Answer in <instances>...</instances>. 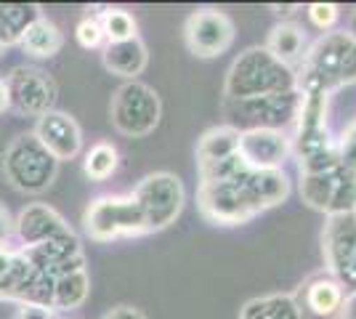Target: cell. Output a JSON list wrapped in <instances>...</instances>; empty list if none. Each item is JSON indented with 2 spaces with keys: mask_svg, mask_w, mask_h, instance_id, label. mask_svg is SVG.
Wrapping results in <instances>:
<instances>
[{
  "mask_svg": "<svg viewBox=\"0 0 356 319\" xmlns=\"http://www.w3.org/2000/svg\"><path fill=\"white\" fill-rule=\"evenodd\" d=\"M356 83V40L348 32H327L309 51L298 69L300 93H335Z\"/></svg>",
  "mask_w": 356,
  "mask_h": 319,
  "instance_id": "2",
  "label": "cell"
},
{
  "mask_svg": "<svg viewBox=\"0 0 356 319\" xmlns=\"http://www.w3.org/2000/svg\"><path fill=\"white\" fill-rule=\"evenodd\" d=\"M22 253L27 256V261L35 269L51 274V277H61V274L86 269L83 245H80V237L74 234L72 229L59 234V237H54V240H48V243H40L35 245V247H24Z\"/></svg>",
  "mask_w": 356,
  "mask_h": 319,
  "instance_id": "14",
  "label": "cell"
},
{
  "mask_svg": "<svg viewBox=\"0 0 356 319\" xmlns=\"http://www.w3.org/2000/svg\"><path fill=\"white\" fill-rule=\"evenodd\" d=\"M14 234V218L6 205H0V247L8 243V237Z\"/></svg>",
  "mask_w": 356,
  "mask_h": 319,
  "instance_id": "33",
  "label": "cell"
},
{
  "mask_svg": "<svg viewBox=\"0 0 356 319\" xmlns=\"http://www.w3.org/2000/svg\"><path fill=\"white\" fill-rule=\"evenodd\" d=\"M19 46L24 48L27 54H32V56L51 59V56H56V54L61 51V46H64V38H61L59 27H56L54 22H48L45 16H40V19L32 24L30 30L22 35Z\"/></svg>",
  "mask_w": 356,
  "mask_h": 319,
  "instance_id": "23",
  "label": "cell"
},
{
  "mask_svg": "<svg viewBox=\"0 0 356 319\" xmlns=\"http://www.w3.org/2000/svg\"><path fill=\"white\" fill-rule=\"evenodd\" d=\"M3 51H6V48H3V43H0V56H3Z\"/></svg>",
  "mask_w": 356,
  "mask_h": 319,
  "instance_id": "39",
  "label": "cell"
},
{
  "mask_svg": "<svg viewBox=\"0 0 356 319\" xmlns=\"http://www.w3.org/2000/svg\"><path fill=\"white\" fill-rule=\"evenodd\" d=\"M300 91L280 93V96H261V99H245V101H223L226 125L234 131H282L293 128L300 112Z\"/></svg>",
  "mask_w": 356,
  "mask_h": 319,
  "instance_id": "5",
  "label": "cell"
},
{
  "mask_svg": "<svg viewBox=\"0 0 356 319\" xmlns=\"http://www.w3.org/2000/svg\"><path fill=\"white\" fill-rule=\"evenodd\" d=\"M40 6L35 3H0V43L3 48L19 46L22 35L40 19Z\"/></svg>",
  "mask_w": 356,
  "mask_h": 319,
  "instance_id": "21",
  "label": "cell"
},
{
  "mask_svg": "<svg viewBox=\"0 0 356 319\" xmlns=\"http://www.w3.org/2000/svg\"><path fill=\"white\" fill-rule=\"evenodd\" d=\"M131 197L141 208L147 231H160V229L170 227L181 215L184 202H186V192H184V183L176 173L160 170V173H149L147 179L136 183Z\"/></svg>",
  "mask_w": 356,
  "mask_h": 319,
  "instance_id": "8",
  "label": "cell"
},
{
  "mask_svg": "<svg viewBox=\"0 0 356 319\" xmlns=\"http://www.w3.org/2000/svg\"><path fill=\"white\" fill-rule=\"evenodd\" d=\"M338 157L346 167L356 170V122L343 133V138H338Z\"/></svg>",
  "mask_w": 356,
  "mask_h": 319,
  "instance_id": "30",
  "label": "cell"
},
{
  "mask_svg": "<svg viewBox=\"0 0 356 319\" xmlns=\"http://www.w3.org/2000/svg\"><path fill=\"white\" fill-rule=\"evenodd\" d=\"M348 35H351V38L356 40V11L351 14V22H348Z\"/></svg>",
  "mask_w": 356,
  "mask_h": 319,
  "instance_id": "38",
  "label": "cell"
},
{
  "mask_svg": "<svg viewBox=\"0 0 356 319\" xmlns=\"http://www.w3.org/2000/svg\"><path fill=\"white\" fill-rule=\"evenodd\" d=\"M239 319H300L293 295H261L245 304Z\"/></svg>",
  "mask_w": 356,
  "mask_h": 319,
  "instance_id": "25",
  "label": "cell"
},
{
  "mask_svg": "<svg viewBox=\"0 0 356 319\" xmlns=\"http://www.w3.org/2000/svg\"><path fill=\"white\" fill-rule=\"evenodd\" d=\"M147 46L141 38H131V40H122V43H106L102 48V61L104 67L118 77H128V80H136V77L144 72L147 67Z\"/></svg>",
  "mask_w": 356,
  "mask_h": 319,
  "instance_id": "19",
  "label": "cell"
},
{
  "mask_svg": "<svg viewBox=\"0 0 356 319\" xmlns=\"http://www.w3.org/2000/svg\"><path fill=\"white\" fill-rule=\"evenodd\" d=\"M3 173L14 189L40 195L56 179L59 160L35 138V133H22L3 152Z\"/></svg>",
  "mask_w": 356,
  "mask_h": 319,
  "instance_id": "4",
  "label": "cell"
},
{
  "mask_svg": "<svg viewBox=\"0 0 356 319\" xmlns=\"http://www.w3.org/2000/svg\"><path fill=\"white\" fill-rule=\"evenodd\" d=\"M160 115H163V104H160L157 91L138 80H128L125 85H120L109 104L112 125L122 136L131 138L149 136L157 128Z\"/></svg>",
  "mask_w": 356,
  "mask_h": 319,
  "instance_id": "6",
  "label": "cell"
},
{
  "mask_svg": "<svg viewBox=\"0 0 356 319\" xmlns=\"http://www.w3.org/2000/svg\"><path fill=\"white\" fill-rule=\"evenodd\" d=\"M90 293V277L86 269L61 274L54 285V311H72L86 304Z\"/></svg>",
  "mask_w": 356,
  "mask_h": 319,
  "instance_id": "24",
  "label": "cell"
},
{
  "mask_svg": "<svg viewBox=\"0 0 356 319\" xmlns=\"http://www.w3.org/2000/svg\"><path fill=\"white\" fill-rule=\"evenodd\" d=\"M274 11H277L280 16H284V19H287V16H290L293 11H296V6H274Z\"/></svg>",
  "mask_w": 356,
  "mask_h": 319,
  "instance_id": "37",
  "label": "cell"
},
{
  "mask_svg": "<svg viewBox=\"0 0 356 319\" xmlns=\"http://www.w3.org/2000/svg\"><path fill=\"white\" fill-rule=\"evenodd\" d=\"M237 154L250 170H282L293 154V141L282 131H245L239 133Z\"/></svg>",
  "mask_w": 356,
  "mask_h": 319,
  "instance_id": "13",
  "label": "cell"
},
{
  "mask_svg": "<svg viewBox=\"0 0 356 319\" xmlns=\"http://www.w3.org/2000/svg\"><path fill=\"white\" fill-rule=\"evenodd\" d=\"M32 133L59 163L61 160H74L83 149L80 125L67 112H56V109L45 112L43 117H38V125Z\"/></svg>",
  "mask_w": 356,
  "mask_h": 319,
  "instance_id": "15",
  "label": "cell"
},
{
  "mask_svg": "<svg viewBox=\"0 0 356 319\" xmlns=\"http://www.w3.org/2000/svg\"><path fill=\"white\" fill-rule=\"evenodd\" d=\"M35 279H38V269L22 250L0 247V301L27 304Z\"/></svg>",
  "mask_w": 356,
  "mask_h": 319,
  "instance_id": "18",
  "label": "cell"
},
{
  "mask_svg": "<svg viewBox=\"0 0 356 319\" xmlns=\"http://www.w3.org/2000/svg\"><path fill=\"white\" fill-rule=\"evenodd\" d=\"M120 165V154L112 144H96L88 154H86V163H83V170L90 181H106Z\"/></svg>",
  "mask_w": 356,
  "mask_h": 319,
  "instance_id": "27",
  "label": "cell"
},
{
  "mask_svg": "<svg viewBox=\"0 0 356 319\" xmlns=\"http://www.w3.org/2000/svg\"><path fill=\"white\" fill-rule=\"evenodd\" d=\"M102 319H147L138 309H134V306H115L112 311H106Z\"/></svg>",
  "mask_w": 356,
  "mask_h": 319,
  "instance_id": "34",
  "label": "cell"
},
{
  "mask_svg": "<svg viewBox=\"0 0 356 319\" xmlns=\"http://www.w3.org/2000/svg\"><path fill=\"white\" fill-rule=\"evenodd\" d=\"M338 319H356V293H348V295H346Z\"/></svg>",
  "mask_w": 356,
  "mask_h": 319,
  "instance_id": "35",
  "label": "cell"
},
{
  "mask_svg": "<svg viewBox=\"0 0 356 319\" xmlns=\"http://www.w3.org/2000/svg\"><path fill=\"white\" fill-rule=\"evenodd\" d=\"M356 250V211L327 215L325 231H322V253L330 274L343 272V266L351 261Z\"/></svg>",
  "mask_w": 356,
  "mask_h": 319,
  "instance_id": "16",
  "label": "cell"
},
{
  "mask_svg": "<svg viewBox=\"0 0 356 319\" xmlns=\"http://www.w3.org/2000/svg\"><path fill=\"white\" fill-rule=\"evenodd\" d=\"M16 319H54V311H51V309H43V306L22 304L19 311H16Z\"/></svg>",
  "mask_w": 356,
  "mask_h": 319,
  "instance_id": "32",
  "label": "cell"
},
{
  "mask_svg": "<svg viewBox=\"0 0 356 319\" xmlns=\"http://www.w3.org/2000/svg\"><path fill=\"white\" fill-rule=\"evenodd\" d=\"M290 195V179L284 170H250L245 165L221 181H200L197 205L210 224L237 227L258 213L277 208Z\"/></svg>",
  "mask_w": 356,
  "mask_h": 319,
  "instance_id": "1",
  "label": "cell"
},
{
  "mask_svg": "<svg viewBox=\"0 0 356 319\" xmlns=\"http://www.w3.org/2000/svg\"><path fill=\"white\" fill-rule=\"evenodd\" d=\"M3 83L8 93V109H14L16 115L43 117L59 99L56 80L40 67H16Z\"/></svg>",
  "mask_w": 356,
  "mask_h": 319,
  "instance_id": "10",
  "label": "cell"
},
{
  "mask_svg": "<svg viewBox=\"0 0 356 319\" xmlns=\"http://www.w3.org/2000/svg\"><path fill=\"white\" fill-rule=\"evenodd\" d=\"M300 197L325 215L356 211V170L335 163L319 173H300Z\"/></svg>",
  "mask_w": 356,
  "mask_h": 319,
  "instance_id": "7",
  "label": "cell"
},
{
  "mask_svg": "<svg viewBox=\"0 0 356 319\" xmlns=\"http://www.w3.org/2000/svg\"><path fill=\"white\" fill-rule=\"evenodd\" d=\"M8 109V93H6V83L0 80V115Z\"/></svg>",
  "mask_w": 356,
  "mask_h": 319,
  "instance_id": "36",
  "label": "cell"
},
{
  "mask_svg": "<svg viewBox=\"0 0 356 319\" xmlns=\"http://www.w3.org/2000/svg\"><path fill=\"white\" fill-rule=\"evenodd\" d=\"M239 147V131H234L232 125H216L210 128L205 136L197 144V167L216 165L221 160H229L237 154Z\"/></svg>",
  "mask_w": 356,
  "mask_h": 319,
  "instance_id": "22",
  "label": "cell"
},
{
  "mask_svg": "<svg viewBox=\"0 0 356 319\" xmlns=\"http://www.w3.org/2000/svg\"><path fill=\"white\" fill-rule=\"evenodd\" d=\"M298 91V72L287 64L274 59L264 46H252L242 51L229 67L223 101H245L261 96H280Z\"/></svg>",
  "mask_w": 356,
  "mask_h": 319,
  "instance_id": "3",
  "label": "cell"
},
{
  "mask_svg": "<svg viewBox=\"0 0 356 319\" xmlns=\"http://www.w3.org/2000/svg\"><path fill=\"white\" fill-rule=\"evenodd\" d=\"M99 22H102V32H104L106 43H122V40L138 38L134 14L125 11V8H102Z\"/></svg>",
  "mask_w": 356,
  "mask_h": 319,
  "instance_id": "26",
  "label": "cell"
},
{
  "mask_svg": "<svg viewBox=\"0 0 356 319\" xmlns=\"http://www.w3.org/2000/svg\"><path fill=\"white\" fill-rule=\"evenodd\" d=\"M74 38L77 43L86 48V51H93V48H104V32H102V22H99V14H86L80 22H77V30H74Z\"/></svg>",
  "mask_w": 356,
  "mask_h": 319,
  "instance_id": "28",
  "label": "cell"
},
{
  "mask_svg": "<svg viewBox=\"0 0 356 319\" xmlns=\"http://www.w3.org/2000/svg\"><path fill=\"white\" fill-rule=\"evenodd\" d=\"M264 48L274 59H280L282 64H287L290 69L298 72L303 59H306V51H309L306 48V32H303V27H298L296 22H282L268 32V40Z\"/></svg>",
  "mask_w": 356,
  "mask_h": 319,
  "instance_id": "20",
  "label": "cell"
},
{
  "mask_svg": "<svg viewBox=\"0 0 356 319\" xmlns=\"http://www.w3.org/2000/svg\"><path fill=\"white\" fill-rule=\"evenodd\" d=\"M83 224L90 240L96 243H112L118 237H138L149 234L141 208L136 199L128 197H99L88 205L83 215Z\"/></svg>",
  "mask_w": 356,
  "mask_h": 319,
  "instance_id": "9",
  "label": "cell"
},
{
  "mask_svg": "<svg viewBox=\"0 0 356 319\" xmlns=\"http://www.w3.org/2000/svg\"><path fill=\"white\" fill-rule=\"evenodd\" d=\"M306 14H309V22H312L314 27L327 35V32L338 24L341 8H338L335 3H312V6L306 8Z\"/></svg>",
  "mask_w": 356,
  "mask_h": 319,
  "instance_id": "29",
  "label": "cell"
},
{
  "mask_svg": "<svg viewBox=\"0 0 356 319\" xmlns=\"http://www.w3.org/2000/svg\"><path fill=\"white\" fill-rule=\"evenodd\" d=\"M293 301L298 306L300 319H335L346 301V290L338 282V277L325 269V272L306 277L300 288L296 290Z\"/></svg>",
  "mask_w": 356,
  "mask_h": 319,
  "instance_id": "12",
  "label": "cell"
},
{
  "mask_svg": "<svg viewBox=\"0 0 356 319\" xmlns=\"http://www.w3.org/2000/svg\"><path fill=\"white\" fill-rule=\"evenodd\" d=\"M186 48L200 59H216L234 43V22L218 8H200L184 24Z\"/></svg>",
  "mask_w": 356,
  "mask_h": 319,
  "instance_id": "11",
  "label": "cell"
},
{
  "mask_svg": "<svg viewBox=\"0 0 356 319\" xmlns=\"http://www.w3.org/2000/svg\"><path fill=\"white\" fill-rule=\"evenodd\" d=\"M14 229L19 240L24 243V247H35V245L48 243V240L59 237L64 231H70V224L54 208H48L43 202H35V205H27L19 213Z\"/></svg>",
  "mask_w": 356,
  "mask_h": 319,
  "instance_id": "17",
  "label": "cell"
},
{
  "mask_svg": "<svg viewBox=\"0 0 356 319\" xmlns=\"http://www.w3.org/2000/svg\"><path fill=\"white\" fill-rule=\"evenodd\" d=\"M338 282L343 285L346 295H348V293H356V250H354V256H351V261L343 266V272L338 274Z\"/></svg>",
  "mask_w": 356,
  "mask_h": 319,
  "instance_id": "31",
  "label": "cell"
}]
</instances>
